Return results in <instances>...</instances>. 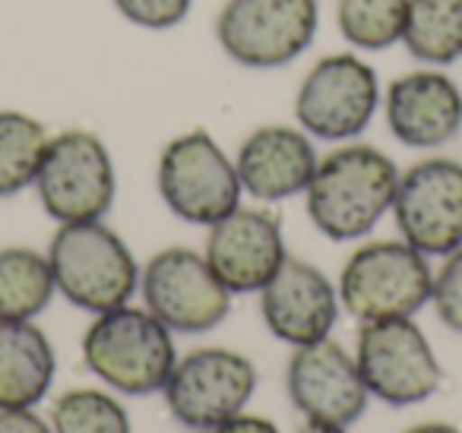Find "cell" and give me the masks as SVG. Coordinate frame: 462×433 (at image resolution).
<instances>
[{
    "instance_id": "d4e9b609",
    "label": "cell",
    "mask_w": 462,
    "mask_h": 433,
    "mask_svg": "<svg viewBox=\"0 0 462 433\" xmlns=\"http://www.w3.org/2000/svg\"><path fill=\"white\" fill-rule=\"evenodd\" d=\"M115 10L127 23L149 32H165L187 20L193 0H111Z\"/></svg>"
},
{
    "instance_id": "8fae6325",
    "label": "cell",
    "mask_w": 462,
    "mask_h": 433,
    "mask_svg": "<svg viewBox=\"0 0 462 433\" xmlns=\"http://www.w3.org/2000/svg\"><path fill=\"white\" fill-rule=\"evenodd\" d=\"M140 291L146 310L180 336L216 329L231 310V291L190 247L159 250L140 272Z\"/></svg>"
},
{
    "instance_id": "7c38bea8",
    "label": "cell",
    "mask_w": 462,
    "mask_h": 433,
    "mask_svg": "<svg viewBox=\"0 0 462 433\" xmlns=\"http://www.w3.org/2000/svg\"><path fill=\"white\" fill-rule=\"evenodd\" d=\"M393 218L405 244L424 256H447L462 247V165L424 159L399 174Z\"/></svg>"
},
{
    "instance_id": "cb8c5ba5",
    "label": "cell",
    "mask_w": 462,
    "mask_h": 433,
    "mask_svg": "<svg viewBox=\"0 0 462 433\" xmlns=\"http://www.w3.org/2000/svg\"><path fill=\"white\" fill-rule=\"evenodd\" d=\"M430 300L440 323L453 332H462V247L443 256V266L434 272Z\"/></svg>"
},
{
    "instance_id": "4316f807",
    "label": "cell",
    "mask_w": 462,
    "mask_h": 433,
    "mask_svg": "<svg viewBox=\"0 0 462 433\" xmlns=\"http://www.w3.org/2000/svg\"><path fill=\"white\" fill-rule=\"evenodd\" d=\"M209 433H282L273 420L257 418V414H238V418L225 420V424L212 427Z\"/></svg>"
},
{
    "instance_id": "603a6c76",
    "label": "cell",
    "mask_w": 462,
    "mask_h": 433,
    "mask_svg": "<svg viewBox=\"0 0 462 433\" xmlns=\"http://www.w3.org/2000/svg\"><path fill=\"white\" fill-rule=\"evenodd\" d=\"M54 433H134L124 405L102 389H70L54 401Z\"/></svg>"
},
{
    "instance_id": "44dd1931",
    "label": "cell",
    "mask_w": 462,
    "mask_h": 433,
    "mask_svg": "<svg viewBox=\"0 0 462 433\" xmlns=\"http://www.w3.org/2000/svg\"><path fill=\"white\" fill-rule=\"evenodd\" d=\"M48 130L26 111H0V197H16L35 184Z\"/></svg>"
},
{
    "instance_id": "2e32d148",
    "label": "cell",
    "mask_w": 462,
    "mask_h": 433,
    "mask_svg": "<svg viewBox=\"0 0 462 433\" xmlns=\"http://www.w3.org/2000/svg\"><path fill=\"white\" fill-rule=\"evenodd\" d=\"M260 313L266 329L291 348L323 342L339 319V288L314 263L289 256L260 291Z\"/></svg>"
},
{
    "instance_id": "7402d4cb",
    "label": "cell",
    "mask_w": 462,
    "mask_h": 433,
    "mask_svg": "<svg viewBox=\"0 0 462 433\" xmlns=\"http://www.w3.org/2000/svg\"><path fill=\"white\" fill-rule=\"evenodd\" d=\"M409 0H336V26L358 51L402 45Z\"/></svg>"
},
{
    "instance_id": "5b68a950",
    "label": "cell",
    "mask_w": 462,
    "mask_h": 433,
    "mask_svg": "<svg viewBox=\"0 0 462 433\" xmlns=\"http://www.w3.org/2000/svg\"><path fill=\"white\" fill-rule=\"evenodd\" d=\"M339 304L361 323L415 317L434 291L428 256L405 241H371L339 272Z\"/></svg>"
},
{
    "instance_id": "5bb4252c",
    "label": "cell",
    "mask_w": 462,
    "mask_h": 433,
    "mask_svg": "<svg viewBox=\"0 0 462 433\" xmlns=\"http://www.w3.org/2000/svg\"><path fill=\"white\" fill-rule=\"evenodd\" d=\"M206 263L231 294H257L289 260L282 222L266 209H235L206 235Z\"/></svg>"
},
{
    "instance_id": "f1b7e54d",
    "label": "cell",
    "mask_w": 462,
    "mask_h": 433,
    "mask_svg": "<svg viewBox=\"0 0 462 433\" xmlns=\"http://www.w3.org/2000/svg\"><path fill=\"white\" fill-rule=\"evenodd\" d=\"M298 433H348L346 427L339 424H323V420H308Z\"/></svg>"
},
{
    "instance_id": "6da1fadb",
    "label": "cell",
    "mask_w": 462,
    "mask_h": 433,
    "mask_svg": "<svg viewBox=\"0 0 462 433\" xmlns=\"http://www.w3.org/2000/svg\"><path fill=\"white\" fill-rule=\"evenodd\" d=\"M399 168L367 143H346L317 161L308 190V216L329 241H358L371 235L393 209Z\"/></svg>"
},
{
    "instance_id": "30bf717a",
    "label": "cell",
    "mask_w": 462,
    "mask_h": 433,
    "mask_svg": "<svg viewBox=\"0 0 462 433\" xmlns=\"http://www.w3.org/2000/svg\"><path fill=\"white\" fill-rule=\"evenodd\" d=\"M257 392V367L251 357L231 348H197L178 357L168 376L165 405L187 430L209 433L212 427L238 418Z\"/></svg>"
},
{
    "instance_id": "4fadbf2b",
    "label": "cell",
    "mask_w": 462,
    "mask_h": 433,
    "mask_svg": "<svg viewBox=\"0 0 462 433\" xmlns=\"http://www.w3.org/2000/svg\"><path fill=\"white\" fill-rule=\"evenodd\" d=\"M285 389L308 420L339 427L355 424L371 399L358 361L333 338L295 348L285 370Z\"/></svg>"
},
{
    "instance_id": "9a60e30c",
    "label": "cell",
    "mask_w": 462,
    "mask_h": 433,
    "mask_svg": "<svg viewBox=\"0 0 462 433\" xmlns=\"http://www.w3.org/2000/svg\"><path fill=\"white\" fill-rule=\"evenodd\" d=\"M390 134L409 149H440L462 130V89L443 67L396 77L383 92Z\"/></svg>"
},
{
    "instance_id": "3957f363",
    "label": "cell",
    "mask_w": 462,
    "mask_h": 433,
    "mask_svg": "<svg viewBox=\"0 0 462 433\" xmlns=\"http://www.w3.org/2000/svg\"><path fill=\"white\" fill-rule=\"evenodd\" d=\"M48 263L60 298L96 317L130 304L140 288L134 253L102 218L60 225L48 244Z\"/></svg>"
},
{
    "instance_id": "277c9868",
    "label": "cell",
    "mask_w": 462,
    "mask_h": 433,
    "mask_svg": "<svg viewBox=\"0 0 462 433\" xmlns=\"http://www.w3.org/2000/svg\"><path fill=\"white\" fill-rule=\"evenodd\" d=\"M165 206L190 225H216L241 206V178L209 130L197 127L165 143L155 168Z\"/></svg>"
},
{
    "instance_id": "7a4b0ae2",
    "label": "cell",
    "mask_w": 462,
    "mask_h": 433,
    "mask_svg": "<svg viewBox=\"0 0 462 433\" xmlns=\"http://www.w3.org/2000/svg\"><path fill=\"white\" fill-rule=\"evenodd\" d=\"M83 361L105 386L117 392H162L178 364L174 332L146 307H115L98 313L86 329Z\"/></svg>"
},
{
    "instance_id": "9c48e42d",
    "label": "cell",
    "mask_w": 462,
    "mask_h": 433,
    "mask_svg": "<svg viewBox=\"0 0 462 433\" xmlns=\"http://www.w3.org/2000/svg\"><path fill=\"white\" fill-rule=\"evenodd\" d=\"M355 361L367 392L393 408L418 405L430 399L443 382L440 361L411 317L361 323Z\"/></svg>"
},
{
    "instance_id": "ac0fdd59",
    "label": "cell",
    "mask_w": 462,
    "mask_h": 433,
    "mask_svg": "<svg viewBox=\"0 0 462 433\" xmlns=\"http://www.w3.org/2000/svg\"><path fill=\"white\" fill-rule=\"evenodd\" d=\"M58 373V355L32 323H0V408H32L48 395Z\"/></svg>"
},
{
    "instance_id": "52a82bcc",
    "label": "cell",
    "mask_w": 462,
    "mask_h": 433,
    "mask_svg": "<svg viewBox=\"0 0 462 433\" xmlns=\"http://www.w3.org/2000/svg\"><path fill=\"white\" fill-rule=\"evenodd\" d=\"M32 187L42 209L58 225L96 222L111 209L117 190L108 146L89 130H64L51 136Z\"/></svg>"
},
{
    "instance_id": "ffe728a7",
    "label": "cell",
    "mask_w": 462,
    "mask_h": 433,
    "mask_svg": "<svg viewBox=\"0 0 462 433\" xmlns=\"http://www.w3.org/2000/svg\"><path fill=\"white\" fill-rule=\"evenodd\" d=\"M402 45L424 67L456 64L462 58V0H409Z\"/></svg>"
},
{
    "instance_id": "ba28073f",
    "label": "cell",
    "mask_w": 462,
    "mask_h": 433,
    "mask_svg": "<svg viewBox=\"0 0 462 433\" xmlns=\"http://www.w3.org/2000/svg\"><path fill=\"white\" fill-rule=\"evenodd\" d=\"M383 92L367 60L342 51L317 60L295 96V121L310 140L352 143L374 121Z\"/></svg>"
},
{
    "instance_id": "8992f818",
    "label": "cell",
    "mask_w": 462,
    "mask_h": 433,
    "mask_svg": "<svg viewBox=\"0 0 462 433\" xmlns=\"http://www.w3.org/2000/svg\"><path fill=\"white\" fill-rule=\"evenodd\" d=\"M320 26L317 0H225L216 39L247 70H279L310 48Z\"/></svg>"
},
{
    "instance_id": "e0dca14e",
    "label": "cell",
    "mask_w": 462,
    "mask_h": 433,
    "mask_svg": "<svg viewBox=\"0 0 462 433\" xmlns=\"http://www.w3.org/2000/svg\"><path fill=\"white\" fill-rule=\"evenodd\" d=\"M314 140L301 127L289 124H266L257 127L238 149L241 187L263 203H282L308 190L317 171Z\"/></svg>"
},
{
    "instance_id": "d6986e66",
    "label": "cell",
    "mask_w": 462,
    "mask_h": 433,
    "mask_svg": "<svg viewBox=\"0 0 462 433\" xmlns=\"http://www.w3.org/2000/svg\"><path fill=\"white\" fill-rule=\"evenodd\" d=\"M54 272L48 253L32 247L0 250V323L35 319L54 298Z\"/></svg>"
},
{
    "instance_id": "484cf974",
    "label": "cell",
    "mask_w": 462,
    "mask_h": 433,
    "mask_svg": "<svg viewBox=\"0 0 462 433\" xmlns=\"http://www.w3.org/2000/svg\"><path fill=\"white\" fill-rule=\"evenodd\" d=\"M0 433H54L32 408H0Z\"/></svg>"
},
{
    "instance_id": "83f0119b",
    "label": "cell",
    "mask_w": 462,
    "mask_h": 433,
    "mask_svg": "<svg viewBox=\"0 0 462 433\" xmlns=\"http://www.w3.org/2000/svg\"><path fill=\"white\" fill-rule=\"evenodd\" d=\"M405 433H462L459 427H453V424H443V420H430V424H418V427H411V430H405Z\"/></svg>"
}]
</instances>
